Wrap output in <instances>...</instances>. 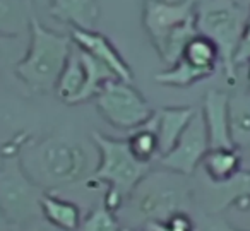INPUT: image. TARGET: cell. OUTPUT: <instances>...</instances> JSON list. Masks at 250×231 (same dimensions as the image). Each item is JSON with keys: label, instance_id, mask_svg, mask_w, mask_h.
I'll return each instance as SVG.
<instances>
[{"label": "cell", "instance_id": "6da1fadb", "mask_svg": "<svg viewBox=\"0 0 250 231\" xmlns=\"http://www.w3.org/2000/svg\"><path fill=\"white\" fill-rule=\"evenodd\" d=\"M185 178V175L168 169L147 173L124 204L129 210L130 223L144 228L154 221H165L175 212L190 209L194 185Z\"/></svg>", "mask_w": 250, "mask_h": 231}, {"label": "cell", "instance_id": "7a4b0ae2", "mask_svg": "<svg viewBox=\"0 0 250 231\" xmlns=\"http://www.w3.org/2000/svg\"><path fill=\"white\" fill-rule=\"evenodd\" d=\"M72 52V38L40 24L33 16L26 55L16 65V76L35 93L55 89L59 76Z\"/></svg>", "mask_w": 250, "mask_h": 231}, {"label": "cell", "instance_id": "3957f363", "mask_svg": "<svg viewBox=\"0 0 250 231\" xmlns=\"http://www.w3.org/2000/svg\"><path fill=\"white\" fill-rule=\"evenodd\" d=\"M93 142L100 151V165L93 175V180L106 183L104 206L113 212L124 207L137 183L151 171L149 163H143L132 154L127 139H113L93 132Z\"/></svg>", "mask_w": 250, "mask_h": 231}, {"label": "cell", "instance_id": "277c9868", "mask_svg": "<svg viewBox=\"0 0 250 231\" xmlns=\"http://www.w3.org/2000/svg\"><path fill=\"white\" fill-rule=\"evenodd\" d=\"M242 9L231 0H208L195 9V26L201 35L209 38L219 52V62L229 83L235 79V57L240 36L247 22Z\"/></svg>", "mask_w": 250, "mask_h": 231}, {"label": "cell", "instance_id": "5b68a950", "mask_svg": "<svg viewBox=\"0 0 250 231\" xmlns=\"http://www.w3.org/2000/svg\"><path fill=\"white\" fill-rule=\"evenodd\" d=\"M43 192L24 171L18 156H5L0 168V210L11 224H24L42 214Z\"/></svg>", "mask_w": 250, "mask_h": 231}, {"label": "cell", "instance_id": "8992f818", "mask_svg": "<svg viewBox=\"0 0 250 231\" xmlns=\"http://www.w3.org/2000/svg\"><path fill=\"white\" fill-rule=\"evenodd\" d=\"M94 100L101 117L122 130H134L154 115L146 98L132 84L122 79L108 81Z\"/></svg>", "mask_w": 250, "mask_h": 231}, {"label": "cell", "instance_id": "52a82bcc", "mask_svg": "<svg viewBox=\"0 0 250 231\" xmlns=\"http://www.w3.org/2000/svg\"><path fill=\"white\" fill-rule=\"evenodd\" d=\"M35 169L52 187L76 183L86 171L87 158L79 144L63 137H50L35 149Z\"/></svg>", "mask_w": 250, "mask_h": 231}, {"label": "cell", "instance_id": "ba28073f", "mask_svg": "<svg viewBox=\"0 0 250 231\" xmlns=\"http://www.w3.org/2000/svg\"><path fill=\"white\" fill-rule=\"evenodd\" d=\"M209 151V139L206 130L204 118L201 111L195 110L194 117L175 146L160 158V165L165 169L173 173H180L185 176H192L195 169L201 166L206 152Z\"/></svg>", "mask_w": 250, "mask_h": 231}, {"label": "cell", "instance_id": "9c48e42d", "mask_svg": "<svg viewBox=\"0 0 250 231\" xmlns=\"http://www.w3.org/2000/svg\"><path fill=\"white\" fill-rule=\"evenodd\" d=\"M194 200L201 204L206 214H218L233 204L250 200V171L240 169L225 182H211L202 175L197 187L194 185Z\"/></svg>", "mask_w": 250, "mask_h": 231}, {"label": "cell", "instance_id": "30bf717a", "mask_svg": "<svg viewBox=\"0 0 250 231\" xmlns=\"http://www.w3.org/2000/svg\"><path fill=\"white\" fill-rule=\"evenodd\" d=\"M195 14L194 0L180 2V4H168L161 0H146L143 12L144 29L149 35V40L154 48L163 43V40L173 31L178 24L187 21Z\"/></svg>", "mask_w": 250, "mask_h": 231}, {"label": "cell", "instance_id": "8fae6325", "mask_svg": "<svg viewBox=\"0 0 250 231\" xmlns=\"http://www.w3.org/2000/svg\"><path fill=\"white\" fill-rule=\"evenodd\" d=\"M70 38H72V43L77 48H81L83 52L89 53L91 57L104 63L115 74L117 79L132 83L130 67L127 65V62L122 59V55L104 35L94 31V29H72Z\"/></svg>", "mask_w": 250, "mask_h": 231}, {"label": "cell", "instance_id": "7c38bea8", "mask_svg": "<svg viewBox=\"0 0 250 231\" xmlns=\"http://www.w3.org/2000/svg\"><path fill=\"white\" fill-rule=\"evenodd\" d=\"M228 100L226 93L218 89L208 91L202 103V118H204L206 130H208L209 149L212 147H235L229 135L228 120Z\"/></svg>", "mask_w": 250, "mask_h": 231}, {"label": "cell", "instance_id": "4fadbf2b", "mask_svg": "<svg viewBox=\"0 0 250 231\" xmlns=\"http://www.w3.org/2000/svg\"><path fill=\"white\" fill-rule=\"evenodd\" d=\"M48 11L72 29H94L100 21V0H50Z\"/></svg>", "mask_w": 250, "mask_h": 231}, {"label": "cell", "instance_id": "5bb4252c", "mask_svg": "<svg viewBox=\"0 0 250 231\" xmlns=\"http://www.w3.org/2000/svg\"><path fill=\"white\" fill-rule=\"evenodd\" d=\"M194 113L195 110L190 106L161 108V110L154 111L153 117L158 135V146H160V158L173 147L182 132L188 125L190 118L194 117Z\"/></svg>", "mask_w": 250, "mask_h": 231}, {"label": "cell", "instance_id": "9a60e30c", "mask_svg": "<svg viewBox=\"0 0 250 231\" xmlns=\"http://www.w3.org/2000/svg\"><path fill=\"white\" fill-rule=\"evenodd\" d=\"M202 175L211 182H225L242 169V154L238 147H212L201 163Z\"/></svg>", "mask_w": 250, "mask_h": 231}, {"label": "cell", "instance_id": "2e32d148", "mask_svg": "<svg viewBox=\"0 0 250 231\" xmlns=\"http://www.w3.org/2000/svg\"><path fill=\"white\" fill-rule=\"evenodd\" d=\"M40 209L45 219L63 231H77L83 221L81 209L70 200L53 193H43L40 199Z\"/></svg>", "mask_w": 250, "mask_h": 231}, {"label": "cell", "instance_id": "e0dca14e", "mask_svg": "<svg viewBox=\"0 0 250 231\" xmlns=\"http://www.w3.org/2000/svg\"><path fill=\"white\" fill-rule=\"evenodd\" d=\"M229 135L235 147H250V89L240 91L228 100Z\"/></svg>", "mask_w": 250, "mask_h": 231}, {"label": "cell", "instance_id": "ac0fdd59", "mask_svg": "<svg viewBox=\"0 0 250 231\" xmlns=\"http://www.w3.org/2000/svg\"><path fill=\"white\" fill-rule=\"evenodd\" d=\"M84 83H86V70H84L83 60H81L79 48H72V52H70L69 59H67L65 65H63L62 72L59 76L55 91L63 103L77 105Z\"/></svg>", "mask_w": 250, "mask_h": 231}, {"label": "cell", "instance_id": "d6986e66", "mask_svg": "<svg viewBox=\"0 0 250 231\" xmlns=\"http://www.w3.org/2000/svg\"><path fill=\"white\" fill-rule=\"evenodd\" d=\"M31 0H0V33L4 35H21L29 31Z\"/></svg>", "mask_w": 250, "mask_h": 231}, {"label": "cell", "instance_id": "ffe728a7", "mask_svg": "<svg viewBox=\"0 0 250 231\" xmlns=\"http://www.w3.org/2000/svg\"><path fill=\"white\" fill-rule=\"evenodd\" d=\"M127 144H129V149L139 161L153 165L154 159L160 158V146H158L154 117H151L144 125L134 128L132 134L127 139Z\"/></svg>", "mask_w": 250, "mask_h": 231}, {"label": "cell", "instance_id": "44dd1931", "mask_svg": "<svg viewBox=\"0 0 250 231\" xmlns=\"http://www.w3.org/2000/svg\"><path fill=\"white\" fill-rule=\"evenodd\" d=\"M79 53H81V60H83V63H84V70H86V83H84V87L79 94L77 105L96 98V94L100 93L101 87H103L108 81L117 79L115 74L111 72L104 63H101L100 60L91 57L89 53L83 52L81 48H79Z\"/></svg>", "mask_w": 250, "mask_h": 231}, {"label": "cell", "instance_id": "7402d4cb", "mask_svg": "<svg viewBox=\"0 0 250 231\" xmlns=\"http://www.w3.org/2000/svg\"><path fill=\"white\" fill-rule=\"evenodd\" d=\"M209 76H212V72L204 70V69H199V67L192 65V63L187 62L185 59H180L178 62H175L173 65H170V69H167L165 72L156 74V76H154V81L163 84V86L188 87Z\"/></svg>", "mask_w": 250, "mask_h": 231}, {"label": "cell", "instance_id": "603a6c76", "mask_svg": "<svg viewBox=\"0 0 250 231\" xmlns=\"http://www.w3.org/2000/svg\"><path fill=\"white\" fill-rule=\"evenodd\" d=\"M180 59H185L187 62H190L192 65L199 67V69L214 72L216 65L219 62V52L211 40L199 33L188 42V45L184 50V55Z\"/></svg>", "mask_w": 250, "mask_h": 231}, {"label": "cell", "instance_id": "cb8c5ba5", "mask_svg": "<svg viewBox=\"0 0 250 231\" xmlns=\"http://www.w3.org/2000/svg\"><path fill=\"white\" fill-rule=\"evenodd\" d=\"M77 231H124L120 226V221L117 212L108 209L106 206H98L81 221V226Z\"/></svg>", "mask_w": 250, "mask_h": 231}, {"label": "cell", "instance_id": "d4e9b609", "mask_svg": "<svg viewBox=\"0 0 250 231\" xmlns=\"http://www.w3.org/2000/svg\"><path fill=\"white\" fill-rule=\"evenodd\" d=\"M29 38L0 33V65H18L26 55Z\"/></svg>", "mask_w": 250, "mask_h": 231}, {"label": "cell", "instance_id": "484cf974", "mask_svg": "<svg viewBox=\"0 0 250 231\" xmlns=\"http://www.w3.org/2000/svg\"><path fill=\"white\" fill-rule=\"evenodd\" d=\"M141 231H197V223L188 210L171 214L165 221H154L143 228Z\"/></svg>", "mask_w": 250, "mask_h": 231}, {"label": "cell", "instance_id": "4316f807", "mask_svg": "<svg viewBox=\"0 0 250 231\" xmlns=\"http://www.w3.org/2000/svg\"><path fill=\"white\" fill-rule=\"evenodd\" d=\"M233 63H235V67L250 63V18L247 19L245 28H243V33L240 36L238 46H236L235 57H233Z\"/></svg>", "mask_w": 250, "mask_h": 231}, {"label": "cell", "instance_id": "83f0119b", "mask_svg": "<svg viewBox=\"0 0 250 231\" xmlns=\"http://www.w3.org/2000/svg\"><path fill=\"white\" fill-rule=\"evenodd\" d=\"M197 231H242L225 221L223 217H218L216 214H206V217L197 223Z\"/></svg>", "mask_w": 250, "mask_h": 231}, {"label": "cell", "instance_id": "f1b7e54d", "mask_svg": "<svg viewBox=\"0 0 250 231\" xmlns=\"http://www.w3.org/2000/svg\"><path fill=\"white\" fill-rule=\"evenodd\" d=\"M11 226H12V224L5 219V216L2 214V210H0V231H9V228H11Z\"/></svg>", "mask_w": 250, "mask_h": 231}, {"label": "cell", "instance_id": "f546056e", "mask_svg": "<svg viewBox=\"0 0 250 231\" xmlns=\"http://www.w3.org/2000/svg\"><path fill=\"white\" fill-rule=\"evenodd\" d=\"M161 2H168V4H180V2H187V0H161Z\"/></svg>", "mask_w": 250, "mask_h": 231}, {"label": "cell", "instance_id": "4dcf8cb0", "mask_svg": "<svg viewBox=\"0 0 250 231\" xmlns=\"http://www.w3.org/2000/svg\"><path fill=\"white\" fill-rule=\"evenodd\" d=\"M247 81H249V89H250V63H249V72H247Z\"/></svg>", "mask_w": 250, "mask_h": 231}, {"label": "cell", "instance_id": "1f68e13d", "mask_svg": "<svg viewBox=\"0 0 250 231\" xmlns=\"http://www.w3.org/2000/svg\"><path fill=\"white\" fill-rule=\"evenodd\" d=\"M124 231H139V230H130V228H124Z\"/></svg>", "mask_w": 250, "mask_h": 231}, {"label": "cell", "instance_id": "d6a6232c", "mask_svg": "<svg viewBox=\"0 0 250 231\" xmlns=\"http://www.w3.org/2000/svg\"><path fill=\"white\" fill-rule=\"evenodd\" d=\"M231 2H238V0H231Z\"/></svg>", "mask_w": 250, "mask_h": 231}]
</instances>
